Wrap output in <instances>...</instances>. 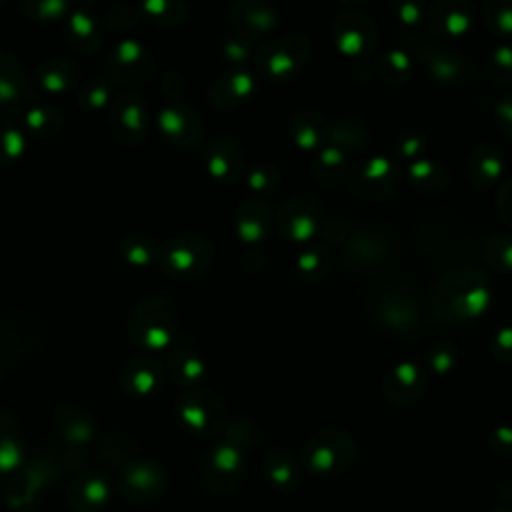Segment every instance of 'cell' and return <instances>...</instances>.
<instances>
[{"label":"cell","mask_w":512,"mask_h":512,"mask_svg":"<svg viewBox=\"0 0 512 512\" xmlns=\"http://www.w3.org/2000/svg\"><path fill=\"white\" fill-rule=\"evenodd\" d=\"M128 338L142 352L154 354L172 342L176 334V312L164 294L142 296L128 314Z\"/></svg>","instance_id":"cell-1"},{"label":"cell","mask_w":512,"mask_h":512,"mask_svg":"<svg viewBox=\"0 0 512 512\" xmlns=\"http://www.w3.org/2000/svg\"><path fill=\"white\" fill-rule=\"evenodd\" d=\"M16 126L38 138H48L64 126V114L54 104L32 102L20 112V124Z\"/></svg>","instance_id":"cell-16"},{"label":"cell","mask_w":512,"mask_h":512,"mask_svg":"<svg viewBox=\"0 0 512 512\" xmlns=\"http://www.w3.org/2000/svg\"><path fill=\"white\" fill-rule=\"evenodd\" d=\"M112 134L126 146H136L144 140L148 130V106L142 94L122 90L114 94L106 108Z\"/></svg>","instance_id":"cell-4"},{"label":"cell","mask_w":512,"mask_h":512,"mask_svg":"<svg viewBox=\"0 0 512 512\" xmlns=\"http://www.w3.org/2000/svg\"><path fill=\"white\" fill-rule=\"evenodd\" d=\"M154 58L146 44L136 38H122L108 54V78L112 84L134 88L150 78Z\"/></svg>","instance_id":"cell-3"},{"label":"cell","mask_w":512,"mask_h":512,"mask_svg":"<svg viewBox=\"0 0 512 512\" xmlns=\"http://www.w3.org/2000/svg\"><path fill=\"white\" fill-rule=\"evenodd\" d=\"M268 474L274 478V482L282 488H290L294 484V474L288 472L286 464L284 462H278V466H270L268 468Z\"/></svg>","instance_id":"cell-26"},{"label":"cell","mask_w":512,"mask_h":512,"mask_svg":"<svg viewBox=\"0 0 512 512\" xmlns=\"http://www.w3.org/2000/svg\"><path fill=\"white\" fill-rule=\"evenodd\" d=\"M234 146L228 138H216L206 154L208 170L216 178H230L234 174V160H232Z\"/></svg>","instance_id":"cell-23"},{"label":"cell","mask_w":512,"mask_h":512,"mask_svg":"<svg viewBox=\"0 0 512 512\" xmlns=\"http://www.w3.org/2000/svg\"><path fill=\"white\" fill-rule=\"evenodd\" d=\"M4 370H6V366L0 362V378H2V374H4Z\"/></svg>","instance_id":"cell-28"},{"label":"cell","mask_w":512,"mask_h":512,"mask_svg":"<svg viewBox=\"0 0 512 512\" xmlns=\"http://www.w3.org/2000/svg\"><path fill=\"white\" fill-rule=\"evenodd\" d=\"M138 18H140V12L132 4H112L102 14L104 26L108 30H116V32L132 30L136 26Z\"/></svg>","instance_id":"cell-25"},{"label":"cell","mask_w":512,"mask_h":512,"mask_svg":"<svg viewBox=\"0 0 512 512\" xmlns=\"http://www.w3.org/2000/svg\"><path fill=\"white\" fill-rule=\"evenodd\" d=\"M404 20H414L416 16H414V8L412 6H408V8H404V16H402Z\"/></svg>","instance_id":"cell-27"},{"label":"cell","mask_w":512,"mask_h":512,"mask_svg":"<svg viewBox=\"0 0 512 512\" xmlns=\"http://www.w3.org/2000/svg\"><path fill=\"white\" fill-rule=\"evenodd\" d=\"M112 82L108 76H92L88 80H84L82 84H78V96L76 102L80 108H84L86 112H96V110H104L110 106L114 92H112Z\"/></svg>","instance_id":"cell-20"},{"label":"cell","mask_w":512,"mask_h":512,"mask_svg":"<svg viewBox=\"0 0 512 512\" xmlns=\"http://www.w3.org/2000/svg\"><path fill=\"white\" fill-rule=\"evenodd\" d=\"M70 2L66 0H20L18 8L24 12V16L34 20H64Z\"/></svg>","instance_id":"cell-24"},{"label":"cell","mask_w":512,"mask_h":512,"mask_svg":"<svg viewBox=\"0 0 512 512\" xmlns=\"http://www.w3.org/2000/svg\"><path fill=\"white\" fill-rule=\"evenodd\" d=\"M166 486L164 470L150 460H134L118 474V488L126 500L146 504L156 500Z\"/></svg>","instance_id":"cell-7"},{"label":"cell","mask_w":512,"mask_h":512,"mask_svg":"<svg viewBox=\"0 0 512 512\" xmlns=\"http://www.w3.org/2000/svg\"><path fill=\"white\" fill-rule=\"evenodd\" d=\"M66 42L80 54H94L102 48L104 30L96 12L86 4L70 6L64 18Z\"/></svg>","instance_id":"cell-9"},{"label":"cell","mask_w":512,"mask_h":512,"mask_svg":"<svg viewBox=\"0 0 512 512\" xmlns=\"http://www.w3.org/2000/svg\"><path fill=\"white\" fill-rule=\"evenodd\" d=\"M36 82L48 94H62L80 84V68L70 58L52 56L38 64Z\"/></svg>","instance_id":"cell-14"},{"label":"cell","mask_w":512,"mask_h":512,"mask_svg":"<svg viewBox=\"0 0 512 512\" xmlns=\"http://www.w3.org/2000/svg\"><path fill=\"white\" fill-rule=\"evenodd\" d=\"M166 372L180 386H196L204 376V362L194 350L172 348L166 358Z\"/></svg>","instance_id":"cell-17"},{"label":"cell","mask_w":512,"mask_h":512,"mask_svg":"<svg viewBox=\"0 0 512 512\" xmlns=\"http://www.w3.org/2000/svg\"><path fill=\"white\" fill-rule=\"evenodd\" d=\"M30 86V74L22 60L0 48V104H18Z\"/></svg>","instance_id":"cell-15"},{"label":"cell","mask_w":512,"mask_h":512,"mask_svg":"<svg viewBox=\"0 0 512 512\" xmlns=\"http://www.w3.org/2000/svg\"><path fill=\"white\" fill-rule=\"evenodd\" d=\"M202 476L210 490H216V492L234 490L240 476V454L236 452V448L222 444V446H216L210 454H206Z\"/></svg>","instance_id":"cell-12"},{"label":"cell","mask_w":512,"mask_h":512,"mask_svg":"<svg viewBox=\"0 0 512 512\" xmlns=\"http://www.w3.org/2000/svg\"><path fill=\"white\" fill-rule=\"evenodd\" d=\"M26 152V134L14 122H0V168L18 162Z\"/></svg>","instance_id":"cell-22"},{"label":"cell","mask_w":512,"mask_h":512,"mask_svg":"<svg viewBox=\"0 0 512 512\" xmlns=\"http://www.w3.org/2000/svg\"><path fill=\"white\" fill-rule=\"evenodd\" d=\"M140 10L162 28H174L182 24L188 16L186 6L178 0H144L140 4Z\"/></svg>","instance_id":"cell-21"},{"label":"cell","mask_w":512,"mask_h":512,"mask_svg":"<svg viewBox=\"0 0 512 512\" xmlns=\"http://www.w3.org/2000/svg\"><path fill=\"white\" fill-rule=\"evenodd\" d=\"M118 250H120V256L124 258V262H128L134 268H142V266H150L152 262L160 260L162 246L158 244L156 238H152L148 234L134 232L120 240Z\"/></svg>","instance_id":"cell-19"},{"label":"cell","mask_w":512,"mask_h":512,"mask_svg":"<svg viewBox=\"0 0 512 512\" xmlns=\"http://www.w3.org/2000/svg\"><path fill=\"white\" fill-rule=\"evenodd\" d=\"M22 462L20 432L14 416L0 408V472H14Z\"/></svg>","instance_id":"cell-18"},{"label":"cell","mask_w":512,"mask_h":512,"mask_svg":"<svg viewBox=\"0 0 512 512\" xmlns=\"http://www.w3.org/2000/svg\"><path fill=\"white\" fill-rule=\"evenodd\" d=\"M180 420L196 434H212L222 424V406L206 392H186L178 400Z\"/></svg>","instance_id":"cell-10"},{"label":"cell","mask_w":512,"mask_h":512,"mask_svg":"<svg viewBox=\"0 0 512 512\" xmlns=\"http://www.w3.org/2000/svg\"><path fill=\"white\" fill-rule=\"evenodd\" d=\"M54 424L70 444V450H84L96 436L92 416L74 402H62L54 408Z\"/></svg>","instance_id":"cell-11"},{"label":"cell","mask_w":512,"mask_h":512,"mask_svg":"<svg viewBox=\"0 0 512 512\" xmlns=\"http://www.w3.org/2000/svg\"><path fill=\"white\" fill-rule=\"evenodd\" d=\"M158 128L164 138L184 150H192L202 140V124L196 112L182 102H168L158 112Z\"/></svg>","instance_id":"cell-8"},{"label":"cell","mask_w":512,"mask_h":512,"mask_svg":"<svg viewBox=\"0 0 512 512\" xmlns=\"http://www.w3.org/2000/svg\"><path fill=\"white\" fill-rule=\"evenodd\" d=\"M108 496H110L108 480L94 470L78 474L66 492L68 504L76 512H96L106 504Z\"/></svg>","instance_id":"cell-13"},{"label":"cell","mask_w":512,"mask_h":512,"mask_svg":"<svg viewBox=\"0 0 512 512\" xmlns=\"http://www.w3.org/2000/svg\"><path fill=\"white\" fill-rule=\"evenodd\" d=\"M48 320L30 308H10L0 314V362H24L38 354L48 342Z\"/></svg>","instance_id":"cell-2"},{"label":"cell","mask_w":512,"mask_h":512,"mask_svg":"<svg viewBox=\"0 0 512 512\" xmlns=\"http://www.w3.org/2000/svg\"><path fill=\"white\" fill-rule=\"evenodd\" d=\"M164 364L156 354L138 352L124 360L118 380L122 390L132 398L152 396L164 382Z\"/></svg>","instance_id":"cell-6"},{"label":"cell","mask_w":512,"mask_h":512,"mask_svg":"<svg viewBox=\"0 0 512 512\" xmlns=\"http://www.w3.org/2000/svg\"><path fill=\"white\" fill-rule=\"evenodd\" d=\"M158 262L168 276L200 274L210 262V244L196 234L174 236L162 246Z\"/></svg>","instance_id":"cell-5"}]
</instances>
